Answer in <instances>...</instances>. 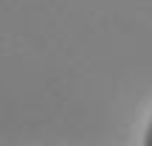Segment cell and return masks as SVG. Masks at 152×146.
Returning <instances> with one entry per match:
<instances>
[{
  "mask_svg": "<svg viewBox=\"0 0 152 146\" xmlns=\"http://www.w3.org/2000/svg\"><path fill=\"white\" fill-rule=\"evenodd\" d=\"M144 146H152V121H149V126H147V135H144Z\"/></svg>",
  "mask_w": 152,
  "mask_h": 146,
  "instance_id": "1",
  "label": "cell"
}]
</instances>
